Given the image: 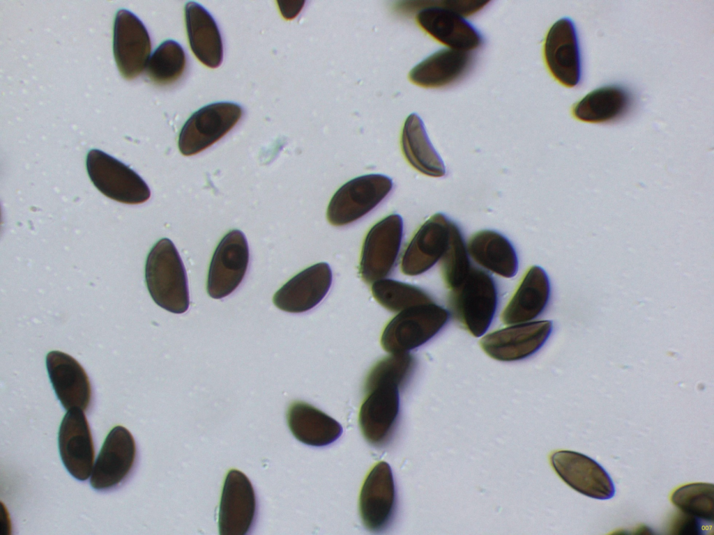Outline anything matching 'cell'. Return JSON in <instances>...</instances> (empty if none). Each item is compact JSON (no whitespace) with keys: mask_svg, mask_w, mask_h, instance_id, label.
<instances>
[{"mask_svg":"<svg viewBox=\"0 0 714 535\" xmlns=\"http://www.w3.org/2000/svg\"><path fill=\"white\" fill-rule=\"evenodd\" d=\"M400 388L394 385L381 384L365 391L360 406L358 422L365 440L371 444L381 446L390 438L400 412Z\"/></svg>","mask_w":714,"mask_h":535,"instance_id":"obj_16","label":"cell"},{"mask_svg":"<svg viewBox=\"0 0 714 535\" xmlns=\"http://www.w3.org/2000/svg\"><path fill=\"white\" fill-rule=\"evenodd\" d=\"M371 290L374 298L382 307L393 312L434 301L420 288L391 279H381L373 282Z\"/></svg>","mask_w":714,"mask_h":535,"instance_id":"obj_30","label":"cell"},{"mask_svg":"<svg viewBox=\"0 0 714 535\" xmlns=\"http://www.w3.org/2000/svg\"><path fill=\"white\" fill-rule=\"evenodd\" d=\"M474 58L470 52L446 48L429 56L409 72L411 82L425 88H441L464 77Z\"/></svg>","mask_w":714,"mask_h":535,"instance_id":"obj_22","label":"cell"},{"mask_svg":"<svg viewBox=\"0 0 714 535\" xmlns=\"http://www.w3.org/2000/svg\"><path fill=\"white\" fill-rule=\"evenodd\" d=\"M113 49L119 70L126 79L137 77L149 59V33L142 21L126 9L119 10L115 17Z\"/></svg>","mask_w":714,"mask_h":535,"instance_id":"obj_10","label":"cell"},{"mask_svg":"<svg viewBox=\"0 0 714 535\" xmlns=\"http://www.w3.org/2000/svg\"><path fill=\"white\" fill-rule=\"evenodd\" d=\"M186 65V57L179 43L167 40L153 52L146 64V74L158 85H167L177 81Z\"/></svg>","mask_w":714,"mask_h":535,"instance_id":"obj_29","label":"cell"},{"mask_svg":"<svg viewBox=\"0 0 714 535\" xmlns=\"http://www.w3.org/2000/svg\"><path fill=\"white\" fill-rule=\"evenodd\" d=\"M552 330V322L538 320L522 323L492 332L480 341V346L490 357L503 362L528 357L545 343Z\"/></svg>","mask_w":714,"mask_h":535,"instance_id":"obj_9","label":"cell"},{"mask_svg":"<svg viewBox=\"0 0 714 535\" xmlns=\"http://www.w3.org/2000/svg\"><path fill=\"white\" fill-rule=\"evenodd\" d=\"M416 19L422 29L449 49L469 52L483 44L482 35L464 17L434 1H424Z\"/></svg>","mask_w":714,"mask_h":535,"instance_id":"obj_13","label":"cell"},{"mask_svg":"<svg viewBox=\"0 0 714 535\" xmlns=\"http://www.w3.org/2000/svg\"><path fill=\"white\" fill-rule=\"evenodd\" d=\"M549 293V281L545 270L536 265L530 268L502 311L501 320L507 325L531 320L542 312Z\"/></svg>","mask_w":714,"mask_h":535,"instance_id":"obj_23","label":"cell"},{"mask_svg":"<svg viewBox=\"0 0 714 535\" xmlns=\"http://www.w3.org/2000/svg\"><path fill=\"white\" fill-rule=\"evenodd\" d=\"M136 456V445L130 432L114 427L107 435L93 465L90 483L98 490L118 486L129 474Z\"/></svg>","mask_w":714,"mask_h":535,"instance_id":"obj_14","label":"cell"},{"mask_svg":"<svg viewBox=\"0 0 714 535\" xmlns=\"http://www.w3.org/2000/svg\"><path fill=\"white\" fill-rule=\"evenodd\" d=\"M390 354L369 371L364 384L365 391L381 384L394 385L399 388L406 385L415 368V358L408 352Z\"/></svg>","mask_w":714,"mask_h":535,"instance_id":"obj_32","label":"cell"},{"mask_svg":"<svg viewBox=\"0 0 714 535\" xmlns=\"http://www.w3.org/2000/svg\"><path fill=\"white\" fill-rule=\"evenodd\" d=\"M700 520L682 512L672 522V530L676 534H699L702 529Z\"/></svg>","mask_w":714,"mask_h":535,"instance_id":"obj_34","label":"cell"},{"mask_svg":"<svg viewBox=\"0 0 714 535\" xmlns=\"http://www.w3.org/2000/svg\"><path fill=\"white\" fill-rule=\"evenodd\" d=\"M401 146L406 160L417 171L431 177L445 175L443 160L432 146L423 123L416 114H410L404 122Z\"/></svg>","mask_w":714,"mask_h":535,"instance_id":"obj_28","label":"cell"},{"mask_svg":"<svg viewBox=\"0 0 714 535\" xmlns=\"http://www.w3.org/2000/svg\"><path fill=\"white\" fill-rule=\"evenodd\" d=\"M497 300L493 279L485 271L472 267L463 283L450 290L448 307L465 329L479 337L485 334L493 320Z\"/></svg>","mask_w":714,"mask_h":535,"instance_id":"obj_2","label":"cell"},{"mask_svg":"<svg viewBox=\"0 0 714 535\" xmlns=\"http://www.w3.org/2000/svg\"><path fill=\"white\" fill-rule=\"evenodd\" d=\"M403 235V222L391 214L374 224L366 234L360 253L359 274L367 284L384 279L395 265Z\"/></svg>","mask_w":714,"mask_h":535,"instance_id":"obj_6","label":"cell"},{"mask_svg":"<svg viewBox=\"0 0 714 535\" xmlns=\"http://www.w3.org/2000/svg\"><path fill=\"white\" fill-rule=\"evenodd\" d=\"M633 103L630 91L619 85L600 87L588 93L572 109L578 120L593 123L614 121L625 116Z\"/></svg>","mask_w":714,"mask_h":535,"instance_id":"obj_27","label":"cell"},{"mask_svg":"<svg viewBox=\"0 0 714 535\" xmlns=\"http://www.w3.org/2000/svg\"><path fill=\"white\" fill-rule=\"evenodd\" d=\"M448 319V311L434 301L411 306L388 323L381 345L389 353L407 352L435 336Z\"/></svg>","mask_w":714,"mask_h":535,"instance_id":"obj_3","label":"cell"},{"mask_svg":"<svg viewBox=\"0 0 714 535\" xmlns=\"http://www.w3.org/2000/svg\"><path fill=\"white\" fill-rule=\"evenodd\" d=\"M450 222L443 214L436 213L420 226L402 256L400 267L404 274H420L440 260L449 242Z\"/></svg>","mask_w":714,"mask_h":535,"instance_id":"obj_19","label":"cell"},{"mask_svg":"<svg viewBox=\"0 0 714 535\" xmlns=\"http://www.w3.org/2000/svg\"><path fill=\"white\" fill-rule=\"evenodd\" d=\"M59 449L69 473L77 480H86L93 467L94 447L90 427L82 409H70L63 417L59 431Z\"/></svg>","mask_w":714,"mask_h":535,"instance_id":"obj_18","label":"cell"},{"mask_svg":"<svg viewBox=\"0 0 714 535\" xmlns=\"http://www.w3.org/2000/svg\"><path fill=\"white\" fill-rule=\"evenodd\" d=\"M240 105L220 102L195 111L185 123L178 136V148L185 156L199 153L219 141L238 122Z\"/></svg>","mask_w":714,"mask_h":535,"instance_id":"obj_7","label":"cell"},{"mask_svg":"<svg viewBox=\"0 0 714 535\" xmlns=\"http://www.w3.org/2000/svg\"><path fill=\"white\" fill-rule=\"evenodd\" d=\"M293 435L303 444L324 447L334 442L342 433L341 425L320 410L302 401L293 403L287 413Z\"/></svg>","mask_w":714,"mask_h":535,"instance_id":"obj_25","label":"cell"},{"mask_svg":"<svg viewBox=\"0 0 714 535\" xmlns=\"http://www.w3.org/2000/svg\"><path fill=\"white\" fill-rule=\"evenodd\" d=\"M145 279L153 301L174 313L185 312L190 304L187 276L180 255L168 238L151 249L145 265Z\"/></svg>","mask_w":714,"mask_h":535,"instance_id":"obj_1","label":"cell"},{"mask_svg":"<svg viewBox=\"0 0 714 535\" xmlns=\"http://www.w3.org/2000/svg\"><path fill=\"white\" fill-rule=\"evenodd\" d=\"M86 169L95 187L109 199L139 204L150 198L149 187L135 171L102 150L88 153Z\"/></svg>","mask_w":714,"mask_h":535,"instance_id":"obj_5","label":"cell"},{"mask_svg":"<svg viewBox=\"0 0 714 535\" xmlns=\"http://www.w3.org/2000/svg\"><path fill=\"white\" fill-rule=\"evenodd\" d=\"M255 513V494L250 480L239 470H229L223 484L220 502V534H246L252 525Z\"/></svg>","mask_w":714,"mask_h":535,"instance_id":"obj_15","label":"cell"},{"mask_svg":"<svg viewBox=\"0 0 714 535\" xmlns=\"http://www.w3.org/2000/svg\"><path fill=\"white\" fill-rule=\"evenodd\" d=\"M332 283L329 265L321 262L302 270L274 295L273 301L280 309L289 313L307 311L318 304Z\"/></svg>","mask_w":714,"mask_h":535,"instance_id":"obj_20","label":"cell"},{"mask_svg":"<svg viewBox=\"0 0 714 535\" xmlns=\"http://www.w3.org/2000/svg\"><path fill=\"white\" fill-rule=\"evenodd\" d=\"M396 506L395 487L390 465L377 463L367 475L359 497V511L363 525L379 532L391 522Z\"/></svg>","mask_w":714,"mask_h":535,"instance_id":"obj_11","label":"cell"},{"mask_svg":"<svg viewBox=\"0 0 714 535\" xmlns=\"http://www.w3.org/2000/svg\"><path fill=\"white\" fill-rule=\"evenodd\" d=\"M304 3L303 1H278L280 13L287 20L294 18L302 9Z\"/></svg>","mask_w":714,"mask_h":535,"instance_id":"obj_35","label":"cell"},{"mask_svg":"<svg viewBox=\"0 0 714 535\" xmlns=\"http://www.w3.org/2000/svg\"><path fill=\"white\" fill-rule=\"evenodd\" d=\"M440 267L444 283L450 290L460 286L472 268L462 233L451 221L449 242L440 258Z\"/></svg>","mask_w":714,"mask_h":535,"instance_id":"obj_31","label":"cell"},{"mask_svg":"<svg viewBox=\"0 0 714 535\" xmlns=\"http://www.w3.org/2000/svg\"><path fill=\"white\" fill-rule=\"evenodd\" d=\"M249 249L243 232L227 233L217 246L208 269V294L220 299L231 293L242 281L248 265Z\"/></svg>","mask_w":714,"mask_h":535,"instance_id":"obj_8","label":"cell"},{"mask_svg":"<svg viewBox=\"0 0 714 535\" xmlns=\"http://www.w3.org/2000/svg\"><path fill=\"white\" fill-rule=\"evenodd\" d=\"M185 20L192 52L206 66L218 67L223 59L220 31L211 15L200 4L190 1L185 6Z\"/></svg>","mask_w":714,"mask_h":535,"instance_id":"obj_24","label":"cell"},{"mask_svg":"<svg viewBox=\"0 0 714 535\" xmlns=\"http://www.w3.org/2000/svg\"><path fill=\"white\" fill-rule=\"evenodd\" d=\"M543 54L547 67L559 83L577 86L581 79V56L575 26L569 17L556 21L548 31Z\"/></svg>","mask_w":714,"mask_h":535,"instance_id":"obj_12","label":"cell"},{"mask_svg":"<svg viewBox=\"0 0 714 535\" xmlns=\"http://www.w3.org/2000/svg\"><path fill=\"white\" fill-rule=\"evenodd\" d=\"M467 251L481 267L503 277H512L517 272L513 246L496 231L483 230L475 233L468 242Z\"/></svg>","mask_w":714,"mask_h":535,"instance_id":"obj_26","label":"cell"},{"mask_svg":"<svg viewBox=\"0 0 714 535\" xmlns=\"http://www.w3.org/2000/svg\"><path fill=\"white\" fill-rule=\"evenodd\" d=\"M46 366L55 394L63 408L86 410L91 401V387L80 364L70 355L54 350L47 355Z\"/></svg>","mask_w":714,"mask_h":535,"instance_id":"obj_21","label":"cell"},{"mask_svg":"<svg viewBox=\"0 0 714 535\" xmlns=\"http://www.w3.org/2000/svg\"><path fill=\"white\" fill-rule=\"evenodd\" d=\"M393 185L389 177L378 173L349 180L332 196L327 208L328 221L336 226L354 222L381 203Z\"/></svg>","mask_w":714,"mask_h":535,"instance_id":"obj_4","label":"cell"},{"mask_svg":"<svg viewBox=\"0 0 714 535\" xmlns=\"http://www.w3.org/2000/svg\"><path fill=\"white\" fill-rule=\"evenodd\" d=\"M551 460L558 475L575 490L598 499L614 495L611 477L590 457L576 451H559L552 456Z\"/></svg>","mask_w":714,"mask_h":535,"instance_id":"obj_17","label":"cell"},{"mask_svg":"<svg viewBox=\"0 0 714 535\" xmlns=\"http://www.w3.org/2000/svg\"><path fill=\"white\" fill-rule=\"evenodd\" d=\"M672 503L682 512L702 522H712L714 509V486L708 483H694L676 489Z\"/></svg>","mask_w":714,"mask_h":535,"instance_id":"obj_33","label":"cell"}]
</instances>
